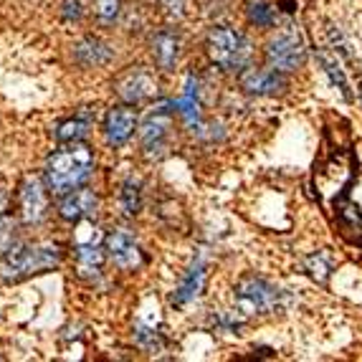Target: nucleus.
Returning a JSON list of instances; mask_svg holds the SVG:
<instances>
[{
    "label": "nucleus",
    "instance_id": "obj_1",
    "mask_svg": "<svg viewBox=\"0 0 362 362\" xmlns=\"http://www.w3.org/2000/svg\"><path fill=\"white\" fill-rule=\"evenodd\" d=\"M360 177V163L352 145L350 124L342 117H327L322 145L314 157L312 190L325 208L334 235L355 251H362V213L352 203V185Z\"/></svg>",
    "mask_w": 362,
    "mask_h": 362
},
{
    "label": "nucleus",
    "instance_id": "obj_2",
    "mask_svg": "<svg viewBox=\"0 0 362 362\" xmlns=\"http://www.w3.org/2000/svg\"><path fill=\"white\" fill-rule=\"evenodd\" d=\"M91 175H94V150L86 145L84 139L61 142L59 150L49 155L46 170H43L46 185L56 198L84 187Z\"/></svg>",
    "mask_w": 362,
    "mask_h": 362
},
{
    "label": "nucleus",
    "instance_id": "obj_3",
    "mask_svg": "<svg viewBox=\"0 0 362 362\" xmlns=\"http://www.w3.org/2000/svg\"><path fill=\"white\" fill-rule=\"evenodd\" d=\"M64 261V251L59 243L38 241V243H18L6 248L0 256V281L3 284H18L33 274L51 272Z\"/></svg>",
    "mask_w": 362,
    "mask_h": 362
},
{
    "label": "nucleus",
    "instance_id": "obj_4",
    "mask_svg": "<svg viewBox=\"0 0 362 362\" xmlns=\"http://www.w3.org/2000/svg\"><path fill=\"white\" fill-rule=\"evenodd\" d=\"M286 302H289V296L284 289H279L269 279L256 276V274H246L233 286V312L241 320L274 314L279 309H284Z\"/></svg>",
    "mask_w": 362,
    "mask_h": 362
},
{
    "label": "nucleus",
    "instance_id": "obj_5",
    "mask_svg": "<svg viewBox=\"0 0 362 362\" xmlns=\"http://www.w3.org/2000/svg\"><path fill=\"white\" fill-rule=\"evenodd\" d=\"M208 59L223 71H238L251 64L254 59V43L248 41L246 33L230 25H213L206 38Z\"/></svg>",
    "mask_w": 362,
    "mask_h": 362
},
{
    "label": "nucleus",
    "instance_id": "obj_6",
    "mask_svg": "<svg viewBox=\"0 0 362 362\" xmlns=\"http://www.w3.org/2000/svg\"><path fill=\"white\" fill-rule=\"evenodd\" d=\"M94 218H84L78 221L76 230H74V259H76V274L81 279H99L102 274L104 259H107V246Z\"/></svg>",
    "mask_w": 362,
    "mask_h": 362
},
{
    "label": "nucleus",
    "instance_id": "obj_7",
    "mask_svg": "<svg viewBox=\"0 0 362 362\" xmlns=\"http://www.w3.org/2000/svg\"><path fill=\"white\" fill-rule=\"evenodd\" d=\"M304 59H307V43L296 25H281L266 43V61L276 71H296Z\"/></svg>",
    "mask_w": 362,
    "mask_h": 362
},
{
    "label": "nucleus",
    "instance_id": "obj_8",
    "mask_svg": "<svg viewBox=\"0 0 362 362\" xmlns=\"http://www.w3.org/2000/svg\"><path fill=\"white\" fill-rule=\"evenodd\" d=\"M173 112H175V102H157L155 107L147 112L142 127H139V142L142 150L150 157H160L168 147L170 129H173Z\"/></svg>",
    "mask_w": 362,
    "mask_h": 362
},
{
    "label": "nucleus",
    "instance_id": "obj_9",
    "mask_svg": "<svg viewBox=\"0 0 362 362\" xmlns=\"http://www.w3.org/2000/svg\"><path fill=\"white\" fill-rule=\"evenodd\" d=\"M115 91L124 104H142L157 97L160 81L145 66H129L124 74H119L115 81Z\"/></svg>",
    "mask_w": 362,
    "mask_h": 362
},
{
    "label": "nucleus",
    "instance_id": "obj_10",
    "mask_svg": "<svg viewBox=\"0 0 362 362\" xmlns=\"http://www.w3.org/2000/svg\"><path fill=\"white\" fill-rule=\"evenodd\" d=\"M104 246H107V259L119 272H134L145 261L137 235L129 228H112L107 233V238H104Z\"/></svg>",
    "mask_w": 362,
    "mask_h": 362
},
{
    "label": "nucleus",
    "instance_id": "obj_11",
    "mask_svg": "<svg viewBox=\"0 0 362 362\" xmlns=\"http://www.w3.org/2000/svg\"><path fill=\"white\" fill-rule=\"evenodd\" d=\"M46 182L41 175H25L18 187V208L21 221L25 226L41 223L49 213V195H46Z\"/></svg>",
    "mask_w": 362,
    "mask_h": 362
},
{
    "label": "nucleus",
    "instance_id": "obj_12",
    "mask_svg": "<svg viewBox=\"0 0 362 362\" xmlns=\"http://www.w3.org/2000/svg\"><path fill=\"white\" fill-rule=\"evenodd\" d=\"M206 281H208V254L206 251H198L193 256V261L187 264L185 274H182L180 284L177 289L173 291V307H187V304H193L203 289H206Z\"/></svg>",
    "mask_w": 362,
    "mask_h": 362
},
{
    "label": "nucleus",
    "instance_id": "obj_13",
    "mask_svg": "<svg viewBox=\"0 0 362 362\" xmlns=\"http://www.w3.org/2000/svg\"><path fill=\"white\" fill-rule=\"evenodd\" d=\"M137 129V112L134 104H117L104 115V139L109 147H122L132 139Z\"/></svg>",
    "mask_w": 362,
    "mask_h": 362
},
{
    "label": "nucleus",
    "instance_id": "obj_14",
    "mask_svg": "<svg viewBox=\"0 0 362 362\" xmlns=\"http://www.w3.org/2000/svg\"><path fill=\"white\" fill-rule=\"evenodd\" d=\"M241 89L254 97H276L286 89V76L274 66H246L241 71Z\"/></svg>",
    "mask_w": 362,
    "mask_h": 362
},
{
    "label": "nucleus",
    "instance_id": "obj_15",
    "mask_svg": "<svg viewBox=\"0 0 362 362\" xmlns=\"http://www.w3.org/2000/svg\"><path fill=\"white\" fill-rule=\"evenodd\" d=\"M97 211H99V198L89 187H78L74 193L61 195L59 200V216L64 221H71V223H78L84 218H97Z\"/></svg>",
    "mask_w": 362,
    "mask_h": 362
},
{
    "label": "nucleus",
    "instance_id": "obj_16",
    "mask_svg": "<svg viewBox=\"0 0 362 362\" xmlns=\"http://www.w3.org/2000/svg\"><path fill=\"white\" fill-rule=\"evenodd\" d=\"M115 59V49L99 36H84L74 46V61L84 69H99L107 66Z\"/></svg>",
    "mask_w": 362,
    "mask_h": 362
},
{
    "label": "nucleus",
    "instance_id": "obj_17",
    "mask_svg": "<svg viewBox=\"0 0 362 362\" xmlns=\"http://www.w3.org/2000/svg\"><path fill=\"white\" fill-rule=\"evenodd\" d=\"M152 59H155L157 69H163V71H173L177 66V61H180V36H177L173 28H163L157 30L155 36H152Z\"/></svg>",
    "mask_w": 362,
    "mask_h": 362
},
{
    "label": "nucleus",
    "instance_id": "obj_18",
    "mask_svg": "<svg viewBox=\"0 0 362 362\" xmlns=\"http://www.w3.org/2000/svg\"><path fill=\"white\" fill-rule=\"evenodd\" d=\"M317 64L322 66L325 76L329 78V84L342 94L344 102H352V91L350 84H347V76H344V69H342V61H339V54L334 49H317Z\"/></svg>",
    "mask_w": 362,
    "mask_h": 362
},
{
    "label": "nucleus",
    "instance_id": "obj_19",
    "mask_svg": "<svg viewBox=\"0 0 362 362\" xmlns=\"http://www.w3.org/2000/svg\"><path fill=\"white\" fill-rule=\"evenodd\" d=\"M173 102H175V112L182 117V122H185L187 127H198L200 124V99H198V78H195V74H187L180 97L173 99Z\"/></svg>",
    "mask_w": 362,
    "mask_h": 362
},
{
    "label": "nucleus",
    "instance_id": "obj_20",
    "mask_svg": "<svg viewBox=\"0 0 362 362\" xmlns=\"http://www.w3.org/2000/svg\"><path fill=\"white\" fill-rule=\"evenodd\" d=\"M91 124H94V112L89 107H81L74 117L59 122L56 127V139L59 142H76V139H84L89 134Z\"/></svg>",
    "mask_w": 362,
    "mask_h": 362
},
{
    "label": "nucleus",
    "instance_id": "obj_21",
    "mask_svg": "<svg viewBox=\"0 0 362 362\" xmlns=\"http://www.w3.org/2000/svg\"><path fill=\"white\" fill-rule=\"evenodd\" d=\"M119 206L122 213L129 218H134L142 211V190H139V182L134 177H127L119 187Z\"/></svg>",
    "mask_w": 362,
    "mask_h": 362
},
{
    "label": "nucleus",
    "instance_id": "obj_22",
    "mask_svg": "<svg viewBox=\"0 0 362 362\" xmlns=\"http://www.w3.org/2000/svg\"><path fill=\"white\" fill-rule=\"evenodd\" d=\"M134 339H137L139 347H145L147 352H160L165 344L163 332L145 320H137V325H134Z\"/></svg>",
    "mask_w": 362,
    "mask_h": 362
},
{
    "label": "nucleus",
    "instance_id": "obj_23",
    "mask_svg": "<svg viewBox=\"0 0 362 362\" xmlns=\"http://www.w3.org/2000/svg\"><path fill=\"white\" fill-rule=\"evenodd\" d=\"M304 272H307L314 281L325 284L327 279H329V272H332V261H329V256H327L325 251H317V254L304 259Z\"/></svg>",
    "mask_w": 362,
    "mask_h": 362
},
{
    "label": "nucleus",
    "instance_id": "obj_24",
    "mask_svg": "<svg viewBox=\"0 0 362 362\" xmlns=\"http://www.w3.org/2000/svg\"><path fill=\"white\" fill-rule=\"evenodd\" d=\"M248 23L256 28H272L276 25V8H272L269 3H251L246 11Z\"/></svg>",
    "mask_w": 362,
    "mask_h": 362
},
{
    "label": "nucleus",
    "instance_id": "obj_25",
    "mask_svg": "<svg viewBox=\"0 0 362 362\" xmlns=\"http://www.w3.org/2000/svg\"><path fill=\"white\" fill-rule=\"evenodd\" d=\"M122 16V0H94V18L99 25H115Z\"/></svg>",
    "mask_w": 362,
    "mask_h": 362
},
{
    "label": "nucleus",
    "instance_id": "obj_26",
    "mask_svg": "<svg viewBox=\"0 0 362 362\" xmlns=\"http://www.w3.org/2000/svg\"><path fill=\"white\" fill-rule=\"evenodd\" d=\"M81 16H84L81 0H64V6H61V18L66 21V23H76V21H81Z\"/></svg>",
    "mask_w": 362,
    "mask_h": 362
},
{
    "label": "nucleus",
    "instance_id": "obj_27",
    "mask_svg": "<svg viewBox=\"0 0 362 362\" xmlns=\"http://www.w3.org/2000/svg\"><path fill=\"white\" fill-rule=\"evenodd\" d=\"M160 3V8L165 11V16L173 21H180L182 16H185V6L187 0H157Z\"/></svg>",
    "mask_w": 362,
    "mask_h": 362
},
{
    "label": "nucleus",
    "instance_id": "obj_28",
    "mask_svg": "<svg viewBox=\"0 0 362 362\" xmlns=\"http://www.w3.org/2000/svg\"><path fill=\"white\" fill-rule=\"evenodd\" d=\"M16 223L11 221V216L6 213H0V246L11 248V241H13V233H16Z\"/></svg>",
    "mask_w": 362,
    "mask_h": 362
},
{
    "label": "nucleus",
    "instance_id": "obj_29",
    "mask_svg": "<svg viewBox=\"0 0 362 362\" xmlns=\"http://www.w3.org/2000/svg\"><path fill=\"white\" fill-rule=\"evenodd\" d=\"M357 102H360V107H362V81H360V86H357Z\"/></svg>",
    "mask_w": 362,
    "mask_h": 362
}]
</instances>
